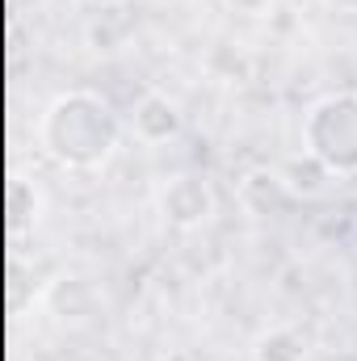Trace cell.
I'll return each instance as SVG.
<instances>
[{
	"mask_svg": "<svg viewBox=\"0 0 357 361\" xmlns=\"http://www.w3.org/2000/svg\"><path fill=\"white\" fill-rule=\"evenodd\" d=\"M122 114L92 89H63L47 101V109L38 114L34 139L38 152L68 169V173H92L101 164H109V156L122 143Z\"/></svg>",
	"mask_w": 357,
	"mask_h": 361,
	"instance_id": "obj_1",
	"label": "cell"
},
{
	"mask_svg": "<svg viewBox=\"0 0 357 361\" xmlns=\"http://www.w3.org/2000/svg\"><path fill=\"white\" fill-rule=\"evenodd\" d=\"M303 152L337 180L357 177V89L324 92L303 109Z\"/></svg>",
	"mask_w": 357,
	"mask_h": 361,
	"instance_id": "obj_2",
	"label": "cell"
},
{
	"mask_svg": "<svg viewBox=\"0 0 357 361\" xmlns=\"http://www.w3.org/2000/svg\"><path fill=\"white\" fill-rule=\"evenodd\" d=\"M156 210L169 227L177 231H198L206 227L214 214H219V197H214V185L198 173H173L156 189Z\"/></svg>",
	"mask_w": 357,
	"mask_h": 361,
	"instance_id": "obj_3",
	"label": "cell"
},
{
	"mask_svg": "<svg viewBox=\"0 0 357 361\" xmlns=\"http://www.w3.org/2000/svg\"><path fill=\"white\" fill-rule=\"evenodd\" d=\"M131 135L139 139V143H147V147H160V143H173L181 130H185V114H181V101L177 97H169V92L160 89H147L139 101H135V109H131Z\"/></svg>",
	"mask_w": 357,
	"mask_h": 361,
	"instance_id": "obj_4",
	"label": "cell"
},
{
	"mask_svg": "<svg viewBox=\"0 0 357 361\" xmlns=\"http://www.w3.org/2000/svg\"><path fill=\"white\" fill-rule=\"evenodd\" d=\"M236 197H240V206H244V214H253V219H273V214H286L298 197H294V189L286 185L282 177V169H269V164H257V169H248L240 185H236Z\"/></svg>",
	"mask_w": 357,
	"mask_h": 361,
	"instance_id": "obj_5",
	"label": "cell"
},
{
	"mask_svg": "<svg viewBox=\"0 0 357 361\" xmlns=\"http://www.w3.org/2000/svg\"><path fill=\"white\" fill-rule=\"evenodd\" d=\"M47 307L68 324H80L85 315L92 311V286L85 277H55L51 281V290H47Z\"/></svg>",
	"mask_w": 357,
	"mask_h": 361,
	"instance_id": "obj_6",
	"label": "cell"
},
{
	"mask_svg": "<svg viewBox=\"0 0 357 361\" xmlns=\"http://www.w3.org/2000/svg\"><path fill=\"white\" fill-rule=\"evenodd\" d=\"M253 361H307V336L298 328H265L253 341Z\"/></svg>",
	"mask_w": 357,
	"mask_h": 361,
	"instance_id": "obj_7",
	"label": "cell"
},
{
	"mask_svg": "<svg viewBox=\"0 0 357 361\" xmlns=\"http://www.w3.org/2000/svg\"><path fill=\"white\" fill-rule=\"evenodd\" d=\"M282 177L294 189V197H320V193H328V185L337 180L315 156H307V152L294 156V160H286V164H282Z\"/></svg>",
	"mask_w": 357,
	"mask_h": 361,
	"instance_id": "obj_8",
	"label": "cell"
},
{
	"mask_svg": "<svg viewBox=\"0 0 357 361\" xmlns=\"http://www.w3.org/2000/svg\"><path fill=\"white\" fill-rule=\"evenodd\" d=\"M8 214H13L17 227L38 223V219H42V189L25 177H13L8 180Z\"/></svg>",
	"mask_w": 357,
	"mask_h": 361,
	"instance_id": "obj_9",
	"label": "cell"
},
{
	"mask_svg": "<svg viewBox=\"0 0 357 361\" xmlns=\"http://www.w3.org/2000/svg\"><path fill=\"white\" fill-rule=\"evenodd\" d=\"M223 4H227V13H240V17H248V21L273 17V0H223Z\"/></svg>",
	"mask_w": 357,
	"mask_h": 361,
	"instance_id": "obj_10",
	"label": "cell"
},
{
	"mask_svg": "<svg viewBox=\"0 0 357 361\" xmlns=\"http://www.w3.org/2000/svg\"><path fill=\"white\" fill-rule=\"evenodd\" d=\"M328 8H337V13H353L357 17V0H324Z\"/></svg>",
	"mask_w": 357,
	"mask_h": 361,
	"instance_id": "obj_11",
	"label": "cell"
},
{
	"mask_svg": "<svg viewBox=\"0 0 357 361\" xmlns=\"http://www.w3.org/2000/svg\"><path fill=\"white\" fill-rule=\"evenodd\" d=\"M92 4H97V8H126L131 0H92Z\"/></svg>",
	"mask_w": 357,
	"mask_h": 361,
	"instance_id": "obj_12",
	"label": "cell"
},
{
	"mask_svg": "<svg viewBox=\"0 0 357 361\" xmlns=\"http://www.w3.org/2000/svg\"><path fill=\"white\" fill-rule=\"evenodd\" d=\"M160 361H189V357H185V353H164Z\"/></svg>",
	"mask_w": 357,
	"mask_h": 361,
	"instance_id": "obj_13",
	"label": "cell"
}]
</instances>
